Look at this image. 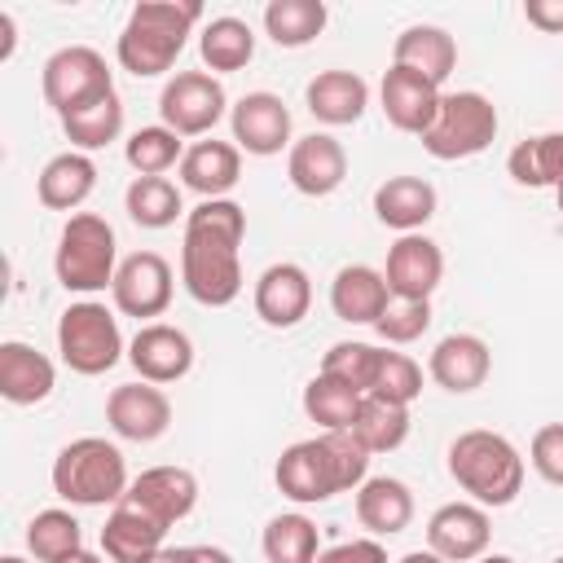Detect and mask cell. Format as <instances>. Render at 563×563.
Here are the masks:
<instances>
[{"instance_id":"obj_42","label":"cell","mask_w":563,"mask_h":563,"mask_svg":"<svg viewBox=\"0 0 563 563\" xmlns=\"http://www.w3.org/2000/svg\"><path fill=\"white\" fill-rule=\"evenodd\" d=\"M418 391H422V369H418V361H409L405 352H383L378 378H374V387H369L365 396H383V400H391V405H409V400H418Z\"/></svg>"},{"instance_id":"obj_46","label":"cell","mask_w":563,"mask_h":563,"mask_svg":"<svg viewBox=\"0 0 563 563\" xmlns=\"http://www.w3.org/2000/svg\"><path fill=\"white\" fill-rule=\"evenodd\" d=\"M523 18L541 31H563V0H528Z\"/></svg>"},{"instance_id":"obj_18","label":"cell","mask_w":563,"mask_h":563,"mask_svg":"<svg viewBox=\"0 0 563 563\" xmlns=\"http://www.w3.org/2000/svg\"><path fill=\"white\" fill-rule=\"evenodd\" d=\"M233 141L246 150V154H277L286 141H290V110L282 97L273 92H246L238 106H233Z\"/></svg>"},{"instance_id":"obj_47","label":"cell","mask_w":563,"mask_h":563,"mask_svg":"<svg viewBox=\"0 0 563 563\" xmlns=\"http://www.w3.org/2000/svg\"><path fill=\"white\" fill-rule=\"evenodd\" d=\"M150 563H198V545H176V550H158Z\"/></svg>"},{"instance_id":"obj_39","label":"cell","mask_w":563,"mask_h":563,"mask_svg":"<svg viewBox=\"0 0 563 563\" xmlns=\"http://www.w3.org/2000/svg\"><path fill=\"white\" fill-rule=\"evenodd\" d=\"M268 563H317V523L303 515H277L264 528Z\"/></svg>"},{"instance_id":"obj_21","label":"cell","mask_w":563,"mask_h":563,"mask_svg":"<svg viewBox=\"0 0 563 563\" xmlns=\"http://www.w3.org/2000/svg\"><path fill=\"white\" fill-rule=\"evenodd\" d=\"M391 303V290H387V277L374 273L369 264H347L334 273L330 282V308L339 321H352V325H374Z\"/></svg>"},{"instance_id":"obj_8","label":"cell","mask_w":563,"mask_h":563,"mask_svg":"<svg viewBox=\"0 0 563 563\" xmlns=\"http://www.w3.org/2000/svg\"><path fill=\"white\" fill-rule=\"evenodd\" d=\"M57 352L75 374H106L123 356L119 321L106 312V303H70L57 321Z\"/></svg>"},{"instance_id":"obj_17","label":"cell","mask_w":563,"mask_h":563,"mask_svg":"<svg viewBox=\"0 0 563 563\" xmlns=\"http://www.w3.org/2000/svg\"><path fill=\"white\" fill-rule=\"evenodd\" d=\"M387 290L396 299H431V290L444 277V255L431 238L422 233H405L391 251H387Z\"/></svg>"},{"instance_id":"obj_27","label":"cell","mask_w":563,"mask_h":563,"mask_svg":"<svg viewBox=\"0 0 563 563\" xmlns=\"http://www.w3.org/2000/svg\"><path fill=\"white\" fill-rule=\"evenodd\" d=\"M356 519L361 528H369L374 537H396L409 528L413 519V493L391 479V475H378V479H365L356 488Z\"/></svg>"},{"instance_id":"obj_22","label":"cell","mask_w":563,"mask_h":563,"mask_svg":"<svg viewBox=\"0 0 563 563\" xmlns=\"http://www.w3.org/2000/svg\"><path fill=\"white\" fill-rule=\"evenodd\" d=\"M488 369H493V356L479 334H444L431 352V378L444 391H475L484 387Z\"/></svg>"},{"instance_id":"obj_15","label":"cell","mask_w":563,"mask_h":563,"mask_svg":"<svg viewBox=\"0 0 563 563\" xmlns=\"http://www.w3.org/2000/svg\"><path fill=\"white\" fill-rule=\"evenodd\" d=\"M128 361H132V369L145 383H176L194 365V343H189L185 330L163 325V321H150V325L136 330V339L128 347Z\"/></svg>"},{"instance_id":"obj_31","label":"cell","mask_w":563,"mask_h":563,"mask_svg":"<svg viewBox=\"0 0 563 563\" xmlns=\"http://www.w3.org/2000/svg\"><path fill=\"white\" fill-rule=\"evenodd\" d=\"M369 453H391L409 435V405H391L383 396H361V409L347 427Z\"/></svg>"},{"instance_id":"obj_44","label":"cell","mask_w":563,"mask_h":563,"mask_svg":"<svg viewBox=\"0 0 563 563\" xmlns=\"http://www.w3.org/2000/svg\"><path fill=\"white\" fill-rule=\"evenodd\" d=\"M532 466H537V475L545 479V484H554V488H563V422H550V427H541L537 435H532Z\"/></svg>"},{"instance_id":"obj_40","label":"cell","mask_w":563,"mask_h":563,"mask_svg":"<svg viewBox=\"0 0 563 563\" xmlns=\"http://www.w3.org/2000/svg\"><path fill=\"white\" fill-rule=\"evenodd\" d=\"M378 361H383V352L369 347V343H334L321 361V374H330V378H339V383H347L365 396L378 378Z\"/></svg>"},{"instance_id":"obj_19","label":"cell","mask_w":563,"mask_h":563,"mask_svg":"<svg viewBox=\"0 0 563 563\" xmlns=\"http://www.w3.org/2000/svg\"><path fill=\"white\" fill-rule=\"evenodd\" d=\"M286 176H290V185H295L299 194L325 198V194H334V189L343 185V176H347V154H343V145H339L334 136H325V132L299 136V141L290 145Z\"/></svg>"},{"instance_id":"obj_23","label":"cell","mask_w":563,"mask_h":563,"mask_svg":"<svg viewBox=\"0 0 563 563\" xmlns=\"http://www.w3.org/2000/svg\"><path fill=\"white\" fill-rule=\"evenodd\" d=\"M163 537H167V528L128 501H114V510L101 528V545L114 563H150L163 550Z\"/></svg>"},{"instance_id":"obj_32","label":"cell","mask_w":563,"mask_h":563,"mask_svg":"<svg viewBox=\"0 0 563 563\" xmlns=\"http://www.w3.org/2000/svg\"><path fill=\"white\" fill-rule=\"evenodd\" d=\"M510 176L528 189H563V132H545V136H528L510 150L506 158Z\"/></svg>"},{"instance_id":"obj_4","label":"cell","mask_w":563,"mask_h":563,"mask_svg":"<svg viewBox=\"0 0 563 563\" xmlns=\"http://www.w3.org/2000/svg\"><path fill=\"white\" fill-rule=\"evenodd\" d=\"M449 475L479 506H510L523 488V457L497 431H462L449 444Z\"/></svg>"},{"instance_id":"obj_50","label":"cell","mask_w":563,"mask_h":563,"mask_svg":"<svg viewBox=\"0 0 563 563\" xmlns=\"http://www.w3.org/2000/svg\"><path fill=\"white\" fill-rule=\"evenodd\" d=\"M66 563H101V559H97V554H88V550H79V554H75V559H66Z\"/></svg>"},{"instance_id":"obj_26","label":"cell","mask_w":563,"mask_h":563,"mask_svg":"<svg viewBox=\"0 0 563 563\" xmlns=\"http://www.w3.org/2000/svg\"><path fill=\"white\" fill-rule=\"evenodd\" d=\"M374 216L387 229L413 233L435 216V189L422 176H391L374 189Z\"/></svg>"},{"instance_id":"obj_33","label":"cell","mask_w":563,"mask_h":563,"mask_svg":"<svg viewBox=\"0 0 563 563\" xmlns=\"http://www.w3.org/2000/svg\"><path fill=\"white\" fill-rule=\"evenodd\" d=\"M264 31L277 48H303L325 31L321 0H273L264 4Z\"/></svg>"},{"instance_id":"obj_24","label":"cell","mask_w":563,"mask_h":563,"mask_svg":"<svg viewBox=\"0 0 563 563\" xmlns=\"http://www.w3.org/2000/svg\"><path fill=\"white\" fill-rule=\"evenodd\" d=\"M53 391V361L31 343H0V396L9 405H40Z\"/></svg>"},{"instance_id":"obj_11","label":"cell","mask_w":563,"mask_h":563,"mask_svg":"<svg viewBox=\"0 0 563 563\" xmlns=\"http://www.w3.org/2000/svg\"><path fill=\"white\" fill-rule=\"evenodd\" d=\"M114 308L145 321V317H163L172 303V264L158 251H136L119 264L114 273Z\"/></svg>"},{"instance_id":"obj_34","label":"cell","mask_w":563,"mask_h":563,"mask_svg":"<svg viewBox=\"0 0 563 563\" xmlns=\"http://www.w3.org/2000/svg\"><path fill=\"white\" fill-rule=\"evenodd\" d=\"M62 128H66L70 145H79V150L110 145L123 132V101H119V92H106V97H97V101H88V106H79L70 114H62Z\"/></svg>"},{"instance_id":"obj_2","label":"cell","mask_w":563,"mask_h":563,"mask_svg":"<svg viewBox=\"0 0 563 563\" xmlns=\"http://www.w3.org/2000/svg\"><path fill=\"white\" fill-rule=\"evenodd\" d=\"M369 471V449L352 431H321L317 440H299L277 457V488L290 501H325L334 493L361 488Z\"/></svg>"},{"instance_id":"obj_20","label":"cell","mask_w":563,"mask_h":563,"mask_svg":"<svg viewBox=\"0 0 563 563\" xmlns=\"http://www.w3.org/2000/svg\"><path fill=\"white\" fill-rule=\"evenodd\" d=\"M308 303H312V282L299 264H273L260 273L255 282V312L264 325L273 330H290L308 317Z\"/></svg>"},{"instance_id":"obj_48","label":"cell","mask_w":563,"mask_h":563,"mask_svg":"<svg viewBox=\"0 0 563 563\" xmlns=\"http://www.w3.org/2000/svg\"><path fill=\"white\" fill-rule=\"evenodd\" d=\"M198 563H233L224 550H216V545H198Z\"/></svg>"},{"instance_id":"obj_43","label":"cell","mask_w":563,"mask_h":563,"mask_svg":"<svg viewBox=\"0 0 563 563\" xmlns=\"http://www.w3.org/2000/svg\"><path fill=\"white\" fill-rule=\"evenodd\" d=\"M427 325H431V303H427V299H396V303H387V312L374 321V330H378L387 343H413V339H422Z\"/></svg>"},{"instance_id":"obj_30","label":"cell","mask_w":563,"mask_h":563,"mask_svg":"<svg viewBox=\"0 0 563 563\" xmlns=\"http://www.w3.org/2000/svg\"><path fill=\"white\" fill-rule=\"evenodd\" d=\"M92 185H97V163L88 154L66 150V154L44 163V172H40V202L48 211H70V207H79L92 194Z\"/></svg>"},{"instance_id":"obj_13","label":"cell","mask_w":563,"mask_h":563,"mask_svg":"<svg viewBox=\"0 0 563 563\" xmlns=\"http://www.w3.org/2000/svg\"><path fill=\"white\" fill-rule=\"evenodd\" d=\"M106 418H110L114 435L150 444V440H158L172 427V400L154 383H123V387L110 391Z\"/></svg>"},{"instance_id":"obj_5","label":"cell","mask_w":563,"mask_h":563,"mask_svg":"<svg viewBox=\"0 0 563 563\" xmlns=\"http://www.w3.org/2000/svg\"><path fill=\"white\" fill-rule=\"evenodd\" d=\"M53 493L66 497L70 506H106V501H119L128 493L123 453L110 440H101V435L70 440L57 453V462H53Z\"/></svg>"},{"instance_id":"obj_49","label":"cell","mask_w":563,"mask_h":563,"mask_svg":"<svg viewBox=\"0 0 563 563\" xmlns=\"http://www.w3.org/2000/svg\"><path fill=\"white\" fill-rule=\"evenodd\" d=\"M400 563H444L440 554H431V550H413V554H405Z\"/></svg>"},{"instance_id":"obj_41","label":"cell","mask_w":563,"mask_h":563,"mask_svg":"<svg viewBox=\"0 0 563 563\" xmlns=\"http://www.w3.org/2000/svg\"><path fill=\"white\" fill-rule=\"evenodd\" d=\"M185 154H180V136L172 132V128H141V132H132V141H128V163H132V172H141V176H163L167 167H176Z\"/></svg>"},{"instance_id":"obj_54","label":"cell","mask_w":563,"mask_h":563,"mask_svg":"<svg viewBox=\"0 0 563 563\" xmlns=\"http://www.w3.org/2000/svg\"><path fill=\"white\" fill-rule=\"evenodd\" d=\"M554 563H563V554H559V559H554Z\"/></svg>"},{"instance_id":"obj_29","label":"cell","mask_w":563,"mask_h":563,"mask_svg":"<svg viewBox=\"0 0 563 563\" xmlns=\"http://www.w3.org/2000/svg\"><path fill=\"white\" fill-rule=\"evenodd\" d=\"M396 66H409L431 84H444L457 66V44L440 26H409L396 35Z\"/></svg>"},{"instance_id":"obj_28","label":"cell","mask_w":563,"mask_h":563,"mask_svg":"<svg viewBox=\"0 0 563 563\" xmlns=\"http://www.w3.org/2000/svg\"><path fill=\"white\" fill-rule=\"evenodd\" d=\"M308 110L312 119L321 123H356L365 114V101H369V88L356 70H321L312 84H308Z\"/></svg>"},{"instance_id":"obj_35","label":"cell","mask_w":563,"mask_h":563,"mask_svg":"<svg viewBox=\"0 0 563 563\" xmlns=\"http://www.w3.org/2000/svg\"><path fill=\"white\" fill-rule=\"evenodd\" d=\"M26 545L40 563H66L84 550V528L70 510H40L26 523Z\"/></svg>"},{"instance_id":"obj_36","label":"cell","mask_w":563,"mask_h":563,"mask_svg":"<svg viewBox=\"0 0 563 563\" xmlns=\"http://www.w3.org/2000/svg\"><path fill=\"white\" fill-rule=\"evenodd\" d=\"M198 48H202V62L211 70H242L255 57V35L242 18H211L202 26Z\"/></svg>"},{"instance_id":"obj_10","label":"cell","mask_w":563,"mask_h":563,"mask_svg":"<svg viewBox=\"0 0 563 563\" xmlns=\"http://www.w3.org/2000/svg\"><path fill=\"white\" fill-rule=\"evenodd\" d=\"M224 88L220 79H211L207 70H180L176 79H167L163 97H158V114L163 128H172L176 136H202L224 119Z\"/></svg>"},{"instance_id":"obj_38","label":"cell","mask_w":563,"mask_h":563,"mask_svg":"<svg viewBox=\"0 0 563 563\" xmlns=\"http://www.w3.org/2000/svg\"><path fill=\"white\" fill-rule=\"evenodd\" d=\"M128 216L141 229H167L180 216V189L167 176H136L128 185Z\"/></svg>"},{"instance_id":"obj_1","label":"cell","mask_w":563,"mask_h":563,"mask_svg":"<svg viewBox=\"0 0 563 563\" xmlns=\"http://www.w3.org/2000/svg\"><path fill=\"white\" fill-rule=\"evenodd\" d=\"M246 238V211L229 198H202L185 220L180 242V282L185 290L207 303L224 308L242 290V260L238 246Z\"/></svg>"},{"instance_id":"obj_9","label":"cell","mask_w":563,"mask_h":563,"mask_svg":"<svg viewBox=\"0 0 563 563\" xmlns=\"http://www.w3.org/2000/svg\"><path fill=\"white\" fill-rule=\"evenodd\" d=\"M106 92H114V79H110V66L97 48L70 44L44 62V101L57 114H70V110H79Z\"/></svg>"},{"instance_id":"obj_16","label":"cell","mask_w":563,"mask_h":563,"mask_svg":"<svg viewBox=\"0 0 563 563\" xmlns=\"http://www.w3.org/2000/svg\"><path fill=\"white\" fill-rule=\"evenodd\" d=\"M488 537H493L488 515H484L479 506H471V501H449V506H440V510L431 515V523H427V545H431V554H440V559H449V563H471V559H479V554L488 550Z\"/></svg>"},{"instance_id":"obj_6","label":"cell","mask_w":563,"mask_h":563,"mask_svg":"<svg viewBox=\"0 0 563 563\" xmlns=\"http://www.w3.org/2000/svg\"><path fill=\"white\" fill-rule=\"evenodd\" d=\"M57 282L66 290H106L114 286V229L92 216V211H79L66 220L62 229V242H57Z\"/></svg>"},{"instance_id":"obj_45","label":"cell","mask_w":563,"mask_h":563,"mask_svg":"<svg viewBox=\"0 0 563 563\" xmlns=\"http://www.w3.org/2000/svg\"><path fill=\"white\" fill-rule=\"evenodd\" d=\"M317 563H387V550L378 541H339L321 550Z\"/></svg>"},{"instance_id":"obj_52","label":"cell","mask_w":563,"mask_h":563,"mask_svg":"<svg viewBox=\"0 0 563 563\" xmlns=\"http://www.w3.org/2000/svg\"><path fill=\"white\" fill-rule=\"evenodd\" d=\"M0 563H26V559H18V554H4V559H0Z\"/></svg>"},{"instance_id":"obj_12","label":"cell","mask_w":563,"mask_h":563,"mask_svg":"<svg viewBox=\"0 0 563 563\" xmlns=\"http://www.w3.org/2000/svg\"><path fill=\"white\" fill-rule=\"evenodd\" d=\"M119 501H128V506L145 510L150 519H158L163 528H172L176 519H185V515L194 510V501H198V479H194V471H185V466H150V471H141V475L128 484V493H123Z\"/></svg>"},{"instance_id":"obj_37","label":"cell","mask_w":563,"mask_h":563,"mask_svg":"<svg viewBox=\"0 0 563 563\" xmlns=\"http://www.w3.org/2000/svg\"><path fill=\"white\" fill-rule=\"evenodd\" d=\"M356 409H361V391L347 387V383H339V378H330V374H317L303 387V413L312 422H321L325 431H347L352 418H356Z\"/></svg>"},{"instance_id":"obj_25","label":"cell","mask_w":563,"mask_h":563,"mask_svg":"<svg viewBox=\"0 0 563 563\" xmlns=\"http://www.w3.org/2000/svg\"><path fill=\"white\" fill-rule=\"evenodd\" d=\"M242 176V154L229 141H198L180 158V180L202 198H224Z\"/></svg>"},{"instance_id":"obj_7","label":"cell","mask_w":563,"mask_h":563,"mask_svg":"<svg viewBox=\"0 0 563 563\" xmlns=\"http://www.w3.org/2000/svg\"><path fill=\"white\" fill-rule=\"evenodd\" d=\"M497 136V106L484 92H444L435 123L422 132L431 158H471Z\"/></svg>"},{"instance_id":"obj_53","label":"cell","mask_w":563,"mask_h":563,"mask_svg":"<svg viewBox=\"0 0 563 563\" xmlns=\"http://www.w3.org/2000/svg\"><path fill=\"white\" fill-rule=\"evenodd\" d=\"M559 211H563V189H559Z\"/></svg>"},{"instance_id":"obj_51","label":"cell","mask_w":563,"mask_h":563,"mask_svg":"<svg viewBox=\"0 0 563 563\" xmlns=\"http://www.w3.org/2000/svg\"><path fill=\"white\" fill-rule=\"evenodd\" d=\"M479 563H515V559H506V554H488V559H479Z\"/></svg>"},{"instance_id":"obj_3","label":"cell","mask_w":563,"mask_h":563,"mask_svg":"<svg viewBox=\"0 0 563 563\" xmlns=\"http://www.w3.org/2000/svg\"><path fill=\"white\" fill-rule=\"evenodd\" d=\"M202 18V4L194 0H141L128 18V26L119 31V66L132 70L136 79H150V75H163L180 48H185V35L189 26Z\"/></svg>"},{"instance_id":"obj_14","label":"cell","mask_w":563,"mask_h":563,"mask_svg":"<svg viewBox=\"0 0 563 563\" xmlns=\"http://www.w3.org/2000/svg\"><path fill=\"white\" fill-rule=\"evenodd\" d=\"M440 97H444L440 84H431L427 75H418L409 66H391L383 75V114L400 132L422 136L440 114Z\"/></svg>"}]
</instances>
